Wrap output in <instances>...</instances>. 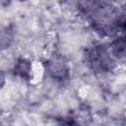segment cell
<instances>
[{"instance_id":"obj_1","label":"cell","mask_w":126,"mask_h":126,"mask_svg":"<svg viewBox=\"0 0 126 126\" xmlns=\"http://www.w3.org/2000/svg\"><path fill=\"white\" fill-rule=\"evenodd\" d=\"M84 56L87 66L96 74L109 73L116 65L110 48L105 44H95L88 48Z\"/></svg>"},{"instance_id":"obj_2","label":"cell","mask_w":126,"mask_h":126,"mask_svg":"<svg viewBox=\"0 0 126 126\" xmlns=\"http://www.w3.org/2000/svg\"><path fill=\"white\" fill-rule=\"evenodd\" d=\"M45 70L52 80L64 84L70 79V66L67 59L58 53L52 54L45 62Z\"/></svg>"},{"instance_id":"obj_3","label":"cell","mask_w":126,"mask_h":126,"mask_svg":"<svg viewBox=\"0 0 126 126\" xmlns=\"http://www.w3.org/2000/svg\"><path fill=\"white\" fill-rule=\"evenodd\" d=\"M13 73L15 76L20 77L23 80L29 81L32 76V63L29 59L19 57L14 65Z\"/></svg>"},{"instance_id":"obj_4","label":"cell","mask_w":126,"mask_h":126,"mask_svg":"<svg viewBox=\"0 0 126 126\" xmlns=\"http://www.w3.org/2000/svg\"><path fill=\"white\" fill-rule=\"evenodd\" d=\"M110 51L115 58V60H119L126 64V38L123 36L116 37L110 43Z\"/></svg>"},{"instance_id":"obj_5","label":"cell","mask_w":126,"mask_h":126,"mask_svg":"<svg viewBox=\"0 0 126 126\" xmlns=\"http://www.w3.org/2000/svg\"><path fill=\"white\" fill-rule=\"evenodd\" d=\"M117 29L118 32L120 31L122 32L121 36L126 38V6L119 9V14L117 19Z\"/></svg>"},{"instance_id":"obj_6","label":"cell","mask_w":126,"mask_h":126,"mask_svg":"<svg viewBox=\"0 0 126 126\" xmlns=\"http://www.w3.org/2000/svg\"><path fill=\"white\" fill-rule=\"evenodd\" d=\"M56 126H80V124L75 117L64 116L56 118Z\"/></svg>"}]
</instances>
